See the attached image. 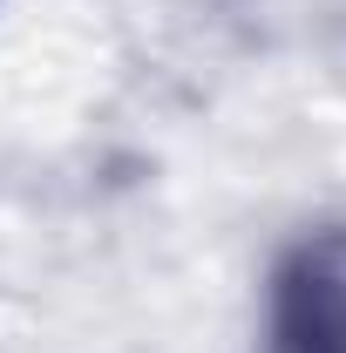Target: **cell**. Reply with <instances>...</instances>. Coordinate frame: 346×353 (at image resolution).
Here are the masks:
<instances>
[{
  "label": "cell",
  "instance_id": "1",
  "mask_svg": "<svg viewBox=\"0 0 346 353\" xmlns=\"http://www.w3.org/2000/svg\"><path fill=\"white\" fill-rule=\"evenodd\" d=\"M272 353H346V238L285 259L272 285Z\"/></svg>",
  "mask_w": 346,
  "mask_h": 353
}]
</instances>
